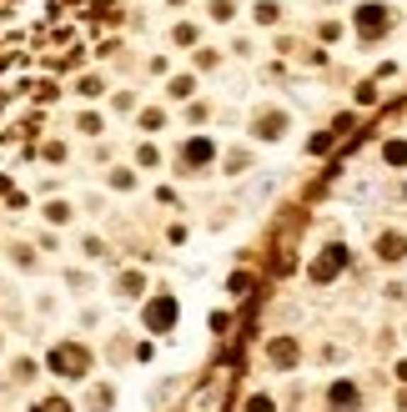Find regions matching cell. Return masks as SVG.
<instances>
[{
  "label": "cell",
  "instance_id": "cell-2",
  "mask_svg": "<svg viewBox=\"0 0 407 412\" xmlns=\"http://www.w3.org/2000/svg\"><path fill=\"white\" fill-rule=\"evenodd\" d=\"M357 26H362V35H377V30L387 26V11H382V6H362V16H357Z\"/></svg>",
  "mask_w": 407,
  "mask_h": 412
},
{
  "label": "cell",
  "instance_id": "cell-3",
  "mask_svg": "<svg viewBox=\"0 0 407 412\" xmlns=\"http://www.w3.org/2000/svg\"><path fill=\"white\" fill-rule=\"evenodd\" d=\"M377 252H382L387 262H402V257H407V242H402V237H382V242H377Z\"/></svg>",
  "mask_w": 407,
  "mask_h": 412
},
{
  "label": "cell",
  "instance_id": "cell-6",
  "mask_svg": "<svg viewBox=\"0 0 407 412\" xmlns=\"http://www.w3.org/2000/svg\"><path fill=\"white\" fill-rule=\"evenodd\" d=\"M332 402H337V407H352L357 392H352V387H332Z\"/></svg>",
  "mask_w": 407,
  "mask_h": 412
},
{
  "label": "cell",
  "instance_id": "cell-4",
  "mask_svg": "<svg viewBox=\"0 0 407 412\" xmlns=\"http://www.w3.org/2000/svg\"><path fill=\"white\" fill-rule=\"evenodd\" d=\"M337 267H342V252H337V247H332V252H327V257H322V262H317V267H312V277H317V282H327V277H332V272H337Z\"/></svg>",
  "mask_w": 407,
  "mask_h": 412
},
{
  "label": "cell",
  "instance_id": "cell-8",
  "mask_svg": "<svg viewBox=\"0 0 407 412\" xmlns=\"http://www.w3.org/2000/svg\"><path fill=\"white\" fill-rule=\"evenodd\" d=\"M206 156H211L206 141H191V146H186V161H206Z\"/></svg>",
  "mask_w": 407,
  "mask_h": 412
},
{
  "label": "cell",
  "instance_id": "cell-1",
  "mask_svg": "<svg viewBox=\"0 0 407 412\" xmlns=\"http://www.w3.org/2000/svg\"><path fill=\"white\" fill-rule=\"evenodd\" d=\"M55 367H66V377H81V367H86V352L81 347H55V357H50Z\"/></svg>",
  "mask_w": 407,
  "mask_h": 412
},
{
  "label": "cell",
  "instance_id": "cell-5",
  "mask_svg": "<svg viewBox=\"0 0 407 412\" xmlns=\"http://www.w3.org/2000/svg\"><path fill=\"white\" fill-rule=\"evenodd\" d=\"M151 322H156V327H166V322H171V297H161V302L151 307Z\"/></svg>",
  "mask_w": 407,
  "mask_h": 412
},
{
  "label": "cell",
  "instance_id": "cell-7",
  "mask_svg": "<svg viewBox=\"0 0 407 412\" xmlns=\"http://www.w3.org/2000/svg\"><path fill=\"white\" fill-rule=\"evenodd\" d=\"M272 357H277V362H292V357H297V347H292V342H277V347H272Z\"/></svg>",
  "mask_w": 407,
  "mask_h": 412
},
{
  "label": "cell",
  "instance_id": "cell-9",
  "mask_svg": "<svg viewBox=\"0 0 407 412\" xmlns=\"http://www.w3.org/2000/svg\"><path fill=\"white\" fill-rule=\"evenodd\" d=\"M40 412H71V407H66V402H45Z\"/></svg>",
  "mask_w": 407,
  "mask_h": 412
}]
</instances>
